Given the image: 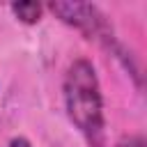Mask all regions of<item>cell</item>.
<instances>
[{"label": "cell", "mask_w": 147, "mask_h": 147, "mask_svg": "<svg viewBox=\"0 0 147 147\" xmlns=\"http://www.w3.org/2000/svg\"><path fill=\"white\" fill-rule=\"evenodd\" d=\"M62 92L64 108L74 126L87 136L90 142L99 145L103 136V96L92 62L76 60L64 74Z\"/></svg>", "instance_id": "6da1fadb"}, {"label": "cell", "mask_w": 147, "mask_h": 147, "mask_svg": "<svg viewBox=\"0 0 147 147\" xmlns=\"http://www.w3.org/2000/svg\"><path fill=\"white\" fill-rule=\"evenodd\" d=\"M48 9L67 25L80 30L87 39H99V37H108V25H106V16L99 11L96 5L90 2H64V0H53L48 5Z\"/></svg>", "instance_id": "7a4b0ae2"}, {"label": "cell", "mask_w": 147, "mask_h": 147, "mask_svg": "<svg viewBox=\"0 0 147 147\" xmlns=\"http://www.w3.org/2000/svg\"><path fill=\"white\" fill-rule=\"evenodd\" d=\"M11 11H14V16H16L21 23H28V25L39 23V18H41V5L34 2V0L14 2V5H11Z\"/></svg>", "instance_id": "3957f363"}, {"label": "cell", "mask_w": 147, "mask_h": 147, "mask_svg": "<svg viewBox=\"0 0 147 147\" xmlns=\"http://www.w3.org/2000/svg\"><path fill=\"white\" fill-rule=\"evenodd\" d=\"M117 147H145V138L142 136H129V138H122L117 142Z\"/></svg>", "instance_id": "277c9868"}, {"label": "cell", "mask_w": 147, "mask_h": 147, "mask_svg": "<svg viewBox=\"0 0 147 147\" xmlns=\"http://www.w3.org/2000/svg\"><path fill=\"white\" fill-rule=\"evenodd\" d=\"M9 147H32V145H30L28 138L18 136V138H11V140H9Z\"/></svg>", "instance_id": "5b68a950"}]
</instances>
